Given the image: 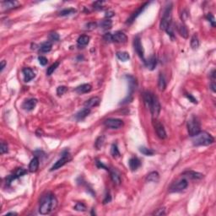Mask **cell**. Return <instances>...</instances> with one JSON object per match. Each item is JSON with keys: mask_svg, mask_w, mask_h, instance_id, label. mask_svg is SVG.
<instances>
[{"mask_svg": "<svg viewBox=\"0 0 216 216\" xmlns=\"http://www.w3.org/2000/svg\"><path fill=\"white\" fill-rule=\"evenodd\" d=\"M139 151L142 153L143 154L147 155V156H152L153 154H154V151L153 150L146 148V147H140L139 148Z\"/></svg>", "mask_w": 216, "mask_h": 216, "instance_id": "30", "label": "cell"}, {"mask_svg": "<svg viewBox=\"0 0 216 216\" xmlns=\"http://www.w3.org/2000/svg\"><path fill=\"white\" fill-rule=\"evenodd\" d=\"M153 95L152 93H150V91H145L143 95V99H144V102L145 106L147 108H150V105L152 103V100H153Z\"/></svg>", "mask_w": 216, "mask_h": 216, "instance_id": "17", "label": "cell"}, {"mask_svg": "<svg viewBox=\"0 0 216 216\" xmlns=\"http://www.w3.org/2000/svg\"><path fill=\"white\" fill-rule=\"evenodd\" d=\"M96 166H97V167L100 169H105L106 171H110V169L108 168V167H106V166H105L104 164L102 163V162H101L100 160H96Z\"/></svg>", "mask_w": 216, "mask_h": 216, "instance_id": "45", "label": "cell"}, {"mask_svg": "<svg viewBox=\"0 0 216 216\" xmlns=\"http://www.w3.org/2000/svg\"><path fill=\"white\" fill-rule=\"evenodd\" d=\"M76 13V10L74 8H66V9H64L62 11H60L59 13V15L60 16H67V15H73Z\"/></svg>", "mask_w": 216, "mask_h": 216, "instance_id": "34", "label": "cell"}, {"mask_svg": "<svg viewBox=\"0 0 216 216\" xmlns=\"http://www.w3.org/2000/svg\"><path fill=\"white\" fill-rule=\"evenodd\" d=\"M22 72H23V74H24V80L25 82L31 81L36 76L34 71L32 70L31 69H30V68H24V69L22 70Z\"/></svg>", "mask_w": 216, "mask_h": 216, "instance_id": "14", "label": "cell"}, {"mask_svg": "<svg viewBox=\"0 0 216 216\" xmlns=\"http://www.w3.org/2000/svg\"><path fill=\"white\" fill-rule=\"evenodd\" d=\"M117 57H118V59H120L122 61H127L128 60L129 58H130V56H129V54H128V52H117Z\"/></svg>", "mask_w": 216, "mask_h": 216, "instance_id": "31", "label": "cell"}, {"mask_svg": "<svg viewBox=\"0 0 216 216\" xmlns=\"http://www.w3.org/2000/svg\"><path fill=\"white\" fill-rule=\"evenodd\" d=\"M38 61H39V63H40L41 65H42V66H45V65H47L48 64V58L46 57H43V56H40L38 57Z\"/></svg>", "mask_w": 216, "mask_h": 216, "instance_id": "44", "label": "cell"}, {"mask_svg": "<svg viewBox=\"0 0 216 216\" xmlns=\"http://www.w3.org/2000/svg\"><path fill=\"white\" fill-rule=\"evenodd\" d=\"M57 205V200L56 197L52 193H48L41 198L39 212L41 215H48L56 208Z\"/></svg>", "mask_w": 216, "mask_h": 216, "instance_id": "1", "label": "cell"}, {"mask_svg": "<svg viewBox=\"0 0 216 216\" xmlns=\"http://www.w3.org/2000/svg\"><path fill=\"white\" fill-rule=\"evenodd\" d=\"M188 186V182L186 179H182L171 187V192H181L186 189Z\"/></svg>", "mask_w": 216, "mask_h": 216, "instance_id": "9", "label": "cell"}, {"mask_svg": "<svg viewBox=\"0 0 216 216\" xmlns=\"http://www.w3.org/2000/svg\"><path fill=\"white\" fill-rule=\"evenodd\" d=\"M67 90H68V88L66 86H59V87H57V94L58 96H62V95H64Z\"/></svg>", "mask_w": 216, "mask_h": 216, "instance_id": "42", "label": "cell"}, {"mask_svg": "<svg viewBox=\"0 0 216 216\" xmlns=\"http://www.w3.org/2000/svg\"><path fill=\"white\" fill-rule=\"evenodd\" d=\"M215 138L207 132H199L198 134L192 137V144L195 146H207L213 144Z\"/></svg>", "mask_w": 216, "mask_h": 216, "instance_id": "2", "label": "cell"}, {"mask_svg": "<svg viewBox=\"0 0 216 216\" xmlns=\"http://www.w3.org/2000/svg\"><path fill=\"white\" fill-rule=\"evenodd\" d=\"M59 66V63L58 62H56V63H54L53 64H52L49 68L48 69V70H47V74L48 75H51V74H52V73H54V71L57 69V68Z\"/></svg>", "mask_w": 216, "mask_h": 216, "instance_id": "36", "label": "cell"}, {"mask_svg": "<svg viewBox=\"0 0 216 216\" xmlns=\"http://www.w3.org/2000/svg\"><path fill=\"white\" fill-rule=\"evenodd\" d=\"M158 87L160 91L165 90V89L166 87V82L165 80V77L162 73H160L159 75V79H158Z\"/></svg>", "mask_w": 216, "mask_h": 216, "instance_id": "27", "label": "cell"}, {"mask_svg": "<svg viewBox=\"0 0 216 216\" xmlns=\"http://www.w3.org/2000/svg\"><path fill=\"white\" fill-rule=\"evenodd\" d=\"M211 77H212V79L215 80V70H213L212 73H211Z\"/></svg>", "mask_w": 216, "mask_h": 216, "instance_id": "55", "label": "cell"}, {"mask_svg": "<svg viewBox=\"0 0 216 216\" xmlns=\"http://www.w3.org/2000/svg\"><path fill=\"white\" fill-rule=\"evenodd\" d=\"M111 154H112V157H114V158L120 157V152H119V150H118L117 144H112V149H111Z\"/></svg>", "mask_w": 216, "mask_h": 216, "instance_id": "32", "label": "cell"}, {"mask_svg": "<svg viewBox=\"0 0 216 216\" xmlns=\"http://www.w3.org/2000/svg\"><path fill=\"white\" fill-rule=\"evenodd\" d=\"M186 96H187V98L190 101H192V103H194V104H197L198 103V101L193 97V96H192V95H190V94H187L186 95Z\"/></svg>", "mask_w": 216, "mask_h": 216, "instance_id": "49", "label": "cell"}, {"mask_svg": "<svg viewBox=\"0 0 216 216\" xmlns=\"http://www.w3.org/2000/svg\"><path fill=\"white\" fill-rule=\"evenodd\" d=\"M17 3H18L17 2H14V1H7V2H3V6L5 8L8 9V8H14Z\"/></svg>", "mask_w": 216, "mask_h": 216, "instance_id": "37", "label": "cell"}, {"mask_svg": "<svg viewBox=\"0 0 216 216\" xmlns=\"http://www.w3.org/2000/svg\"><path fill=\"white\" fill-rule=\"evenodd\" d=\"M17 214L16 213H14V212H10V213H7L5 215H16Z\"/></svg>", "mask_w": 216, "mask_h": 216, "instance_id": "56", "label": "cell"}, {"mask_svg": "<svg viewBox=\"0 0 216 216\" xmlns=\"http://www.w3.org/2000/svg\"><path fill=\"white\" fill-rule=\"evenodd\" d=\"M89 41V37L86 35L80 36V37L78 38V40H77V42H78L79 46H80V47H84V46L88 45Z\"/></svg>", "mask_w": 216, "mask_h": 216, "instance_id": "26", "label": "cell"}, {"mask_svg": "<svg viewBox=\"0 0 216 216\" xmlns=\"http://www.w3.org/2000/svg\"><path fill=\"white\" fill-rule=\"evenodd\" d=\"M39 168V159L37 157H34L30 162L29 165V171L31 172H36Z\"/></svg>", "mask_w": 216, "mask_h": 216, "instance_id": "22", "label": "cell"}, {"mask_svg": "<svg viewBox=\"0 0 216 216\" xmlns=\"http://www.w3.org/2000/svg\"><path fill=\"white\" fill-rule=\"evenodd\" d=\"M177 31L178 33L184 38H187L188 36V31L187 26L183 24H177Z\"/></svg>", "mask_w": 216, "mask_h": 216, "instance_id": "24", "label": "cell"}, {"mask_svg": "<svg viewBox=\"0 0 216 216\" xmlns=\"http://www.w3.org/2000/svg\"><path fill=\"white\" fill-rule=\"evenodd\" d=\"M104 3V2H101V1H98L93 3V6L95 8H101L102 7V4Z\"/></svg>", "mask_w": 216, "mask_h": 216, "instance_id": "50", "label": "cell"}, {"mask_svg": "<svg viewBox=\"0 0 216 216\" xmlns=\"http://www.w3.org/2000/svg\"><path fill=\"white\" fill-rule=\"evenodd\" d=\"M183 176H187V177H189L191 179H196V180H199V179H202L203 177V175L201 174L199 172H196V171H185L183 173Z\"/></svg>", "mask_w": 216, "mask_h": 216, "instance_id": "20", "label": "cell"}, {"mask_svg": "<svg viewBox=\"0 0 216 216\" xmlns=\"http://www.w3.org/2000/svg\"><path fill=\"white\" fill-rule=\"evenodd\" d=\"M104 40L107 42H113V35L111 33H106L104 35Z\"/></svg>", "mask_w": 216, "mask_h": 216, "instance_id": "43", "label": "cell"}, {"mask_svg": "<svg viewBox=\"0 0 216 216\" xmlns=\"http://www.w3.org/2000/svg\"><path fill=\"white\" fill-rule=\"evenodd\" d=\"M154 215H166L165 208H159V209H157V210L154 213Z\"/></svg>", "mask_w": 216, "mask_h": 216, "instance_id": "46", "label": "cell"}, {"mask_svg": "<svg viewBox=\"0 0 216 216\" xmlns=\"http://www.w3.org/2000/svg\"><path fill=\"white\" fill-rule=\"evenodd\" d=\"M113 15H114L113 12H107V13H106V17H108V18H110V17H112Z\"/></svg>", "mask_w": 216, "mask_h": 216, "instance_id": "54", "label": "cell"}, {"mask_svg": "<svg viewBox=\"0 0 216 216\" xmlns=\"http://www.w3.org/2000/svg\"><path fill=\"white\" fill-rule=\"evenodd\" d=\"M134 50L137 52V54L138 57L143 60V62H145V58H144V52L143 46L141 44V41L139 36H136L134 40Z\"/></svg>", "mask_w": 216, "mask_h": 216, "instance_id": "7", "label": "cell"}, {"mask_svg": "<svg viewBox=\"0 0 216 216\" xmlns=\"http://www.w3.org/2000/svg\"><path fill=\"white\" fill-rule=\"evenodd\" d=\"M150 110L151 112L153 117L154 118H157L160 112V104L158 98L154 96V95L153 96L152 103H151L150 106Z\"/></svg>", "mask_w": 216, "mask_h": 216, "instance_id": "5", "label": "cell"}, {"mask_svg": "<svg viewBox=\"0 0 216 216\" xmlns=\"http://www.w3.org/2000/svg\"><path fill=\"white\" fill-rule=\"evenodd\" d=\"M70 160H71V158H70L69 153H65V154H63V156L61 157V159H59L57 162H55V164L52 166V168H51L50 171H56L57 169L61 168L62 166H64V165H65L67 162H69Z\"/></svg>", "mask_w": 216, "mask_h": 216, "instance_id": "8", "label": "cell"}, {"mask_svg": "<svg viewBox=\"0 0 216 216\" xmlns=\"http://www.w3.org/2000/svg\"><path fill=\"white\" fill-rule=\"evenodd\" d=\"M207 19L208 20V21L211 23L212 24V26H215V17L212 15L211 14H208V15H207Z\"/></svg>", "mask_w": 216, "mask_h": 216, "instance_id": "48", "label": "cell"}, {"mask_svg": "<svg viewBox=\"0 0 216 216\" xmlns=\"http://www.w3.org/2000/svg\"><path fill=\"white\" fill-rule=\"evenodd\" d=\"M210 86H211V89H212V90H213L214 92H215V91H216L215 83V82H212V83H211V85H210Z\"/></svg>", "mask_w": 216, "mask_h": 216, "instance_id": "53", "label": "cell"}, {"mask_svg": "<svg viewBox=\"0 0 216 216\" xmlns=\"http://www.w3.org/2000/svg\"><path fill=\"white\" fill-rule=\"evenodd\" d=\"M49 40L51 41H57L59 40V36L57 32H51L49 34Z\"/></svg>", "mask_w": 216, "mask_h": 216, "instance_id": "40", "label": "cell"}, {"mask_svg": "<svg viewBox=\"0 0 216 216\" xmlns=\"http://www.w3.org/2000/svg\"><path fill=\"white\" fill-rule=\"evenodd\" d=\"M128 41L127 36L122 31H117L113 35V41L117 43H126Z\"/></svg>", "mask_w": 216, "mask_h": 216, "instance_id": "13", "label": "cell"}, {"mask_svg": "<svg viewBox=\"0 0 216 216\" xmlns=\"http://www.w3.org/2000/svg\"><path fill=\"white\" fill-rule=\"evenodd\" d=\"M149 5V3H145L144 5H142L141 7L139 8H138L135 12H134L133 14H132V15L129 17V19H128V21H127V24H132L134 20H135V19H136L138 16H139L140 14H142V12L144 11L145 8H146V6H148Z\"/></svg>", "mask_w": 216, "mask_h": 216, "instance_id": "11", "label": "cell"}, {"mask_svg": "<svg viewBox=\"0 0 216 216\" xmlns=\"http://www.w3.org/2000/svg\"><path fill=\"white\" fill-rule=\"evenodd\" d=\"M89 113H90V109L85 107V108L80 110L79 112H77L76 115H75V117H76V119L78 121L83 120V119H85L88 116Z\"/></svg>", "mask_w": 216, "mask_h": 216, "instance_id": "19", "label": "cell"}, {"mask_svg": "<svg viewBox=\"0 0 216 216\" xmlns=\"http://www.w3.org/2000/svg\"><path fill=\"white\" fill-rule=\"evenodd\" d=\"M171 13H172V7H171V5L167 6L166 8L165 9V11H164V14H163V16L161 18V20H160V30L166 31L169 26L171 25V17H172Z\"/></svg>", "mask_w": 216, "mask_h": 216, "instance_id": "4", "label": "cell"}, {"mask_svg": "<svg viewBox=\"0 0 216 216\" xmlns=\"http://www.w3.org/2000/svg\"><path fill=\"white\" fill-rule=\"evenodd\" d=\"M26 173H27V171L24 170V168H18L15 171V176H16V178H19L20 176L25 175Z\"/></svg>", "mask_w": 216, "mask_h": 216, "instance_id": "38", "label": "cell"}, {"mask_svg": "<svg viewBox=\"0 0 216 216\" xmlns=\"http://www.w3.org/2000/svg\"><path fill=\"white\" fill-rule=\"evenodd\" d=\"M187 131L191 137L195 136L201 131L200 122L196 117L192 116L187 121Z\"/></svg>", "mask_w": 216, "mask_h": 216, "instance_id": "3", "label": "cell"}, {"mask_svg": "<svg viewBox=\"0 0 216 216\" xmlns=\"http://www.w3.org/2000/svg\"><path fill=\"white\" fill-rule=\"evenodd\" d=\"M101 28H102L103 30H108V29H111L112 26V20H110L109 19L108 20H102L100 24Z\"/></svg>", "mask_w": 216, "mask_h": 216, "instance_id": "29", "label": "cell"}, {"mask_svg": "<svg viewBox=\"0 0 216 216\" xmlns=\"http://www.w3.org/2000/svg\"><path fill=\"white\" fill-rule=\"evenodd\" d=\"M199 38L196 35H193L191 39V47H192V49H196V48H199Z\"/></svg>", "mask_w": 216, "mask_h": 216, "instance_id": "35", "label": "cell"}, {"mask_svg": "<svg viewBox=\"0 0 216 216\" xmlns=\"http://www.w3.org/2000/svg\"><path fill=\"white\" fill-rule=\"evenodd\" d=\"M100 101H101V99L97 96L95 97H92L90 99H89L88 101L85 103V106L86 108H91V107H95L97 106L98 105L100 104Z\"/></svg>", "mask_w": 216, "mask_h": 216, "instance_id": "15", "label": "cell"}, {"mask_svg": "<svg viewBox=\"0 0 216 216\" xmlns=\"http://www.w3.org/2000/svg\"><path fill=\"white\" fill-rule=\"evenodd\" d=\"M105 142V137L104 136H100L97 138L96 143H95V146L97 150H101V148L103 146Z\"/></svg>", "mask_w": 216, "mask_h": 216, "instance_id": "33", "label": "cell"}, {"mask_svg": "<svg viewBox=\"0 0 216 216\" xmlns=\"http://www.w3.org/2000/svg\"><path fill=\"white\" fill-rule=\"evenodd\" d=\"M144 64L146 65L147 69H150V70H154V68L156 67L157 65V59H156V57L152 56L150 57L148 60H145Z\"/></svg>", "mask_w": 216, "mask_h": 216, "instance_id": "16", "label": "cell"}, {"mask_svg": "<svg viewBox=\"0 0 216 216\" xmlns=\"http://www.w3.org/2000/svg\"><path fill=\"white\" fill-rule=\"evenodd\" d=\"M52 48V44L51 41H46L44 43H42L40 47V52H49Z\"/></svg>", "mask_w": 216, "mask_h": 216, "instance_id": "25", "label": "cell"}, {"mask_svg": "<svg viewBox=\"0 0 216 216\" xmlns=\"http://www.w3.org/2000/svg\"><path fill=\"white\" fill-rule=\"evenodd\" d=\"M160 179V175L157 171H152L146 176V182H157Z\"/></svg>", "mask_w": 216, "mask_h": 216, "instance_id": "23", "label": "cell"}, {"mask_svg": "<svg viewBox=\"0 0 216 216\" xmlns=\"http://www.w3.org/2000/svg\"><path fill=\"white\" fill-rule=\"evenodd\" d=\"M36 104H37L36 99H33V98L29 99V100H26L22 104V108L25 111H32L36 107Z\"/></svg>", "mask_w": 216, "mask_h": 216, "instance_id": "12", "label": "cell"}, {"mask_svg": "<svg viewBox=\"0 0 216 216\" xmlns=\"http://www.w3.org/2000/svg\"><path fill=\"white\" fill-rule=\"evenodd\" d=\"M112 200V197H111V194L108 192L107 194H106V198H105L104 201H103V203L106 204V203H109V202H111Z\"/></svg>", "mask_w": 216, "mask_h": 216, "instance_id": "51", "label": "cell"}, {"mask_svg": "<svg viewBox=\"0 0 216 216\" xmlns=\"http://www.w3.org/2000/svg\"><path fill=\"white\" fill-rule=\"evenodd\" d=\"M128 164H129V167L132 171H136L137 169L140 166L141 162L137 157H132L128 161Z\"/></svg>", "mask_w": 216, "mask_h": 216, "instance_id": "21", "label": "cell"}, {"mask_svg": "<svg viewBox=\"0 0 216 216\" xmlns=\"http://www.w3.org/2000/svg\"><path fill=\"white\" fill-rule=\"evenodd\" d=\"M91 89H92V86L89 84H84V85H81L75 89V91L79 94H85V93L89 92L91 90Z\"/></svg>", "mask_w": 216, "mask_h": 216, "instance_id": "18", "label": "cell"}, {"mask_svg": "<svg viewBox=\"0 0 216 216\" xmlns=\"http://www.w3.org/2000/svg\"><path fill=\"white\" fill-rule=\"evenodd\" d=\"M105 126L112 129H118L123 126V122L117 118H107L104 121Z\"/></svg>", "mask_w": 216, "mask_h": 216, "instance_id": "6", "label": "cell"}, {"mask_svg": "<svg viewBox=\"0 0 216 216\" xmlns=\"http://www.w3.org/2000/svg\"><path fill=\"white\" fill-rule=\"evenodd\" d=\"M154 128H155V131H156V134H157L158 137L161 139L166 138V132L164 128V126L158 121H154Z\"/></svg>", "mask_w": 216, "mask_h": 216, "instance_id": "10", "label": "cell"}, {"mask_svg": "<svg viewBox=\"0 0 216 216\" xmlns=\"http://www.w3.org/2000/svg\"><path fill=\"white\" fill-rule=\"evenodd\" d=\"M85 27H86V30H89V31H91V30H94L95 28L96 27V23H94V22H90V23H88V24L85 25Z\"/></svg>", "mask_w": 216, "mask_h": 216, "instance_id": "47", "label": "cell"}, {"mask_svg": "<svg viewBox=\"0 0 216 216\" xmlns=\"http://www.w3.org/2000/svg\"><path fill=\"white\" fill-rule=\"evenodd\" d=\"M74 209L76 211H80V212H84L86 210V206L83 203H77L76 205L74 206Z\"/></svg>", "mask_w": 216, "mask_h": 216, "instance_id": "39", "label": "cell"}, {"mask_svg": "<svg viewBox=\"0 0 216 216\" xmlns=\"http://www.w3.org/2000/svg\"><path fill=\"white\" fill-rule=\"evenodd\" d=\"M7 152H8V145H7V144H5L4 142H2L1 145H0V153L2 154H3Z\"/></svg>", "mask_w": 216, "mask_h": 216, "instance_id": "41", "label": "cell"}, {"mask_svg": "<svg viewBox=\"0 0 216 216\" xmlns=\"http://www.w3.org/2000/svg\"><path fill=\"white\" fill-rule=\"evenodd\" d=\"M5 66H6V62L3 60V61H2L1 64H0V71H1V72H3V69L5 68Z\"/></svg>", "mask_w": 216, "mask_h": 216, "instance_id": "52", "label": "cell"}, {"mask_svg": "<svg viewBox=\"0 0 216 216\" xmlns=\"http://www.w3.org/2000/svg\"><path fill=\"white\" fill-rule=\"evenodd\" d=\"M110 171V174H111V178H112V181L114 182V184L119 185L121 183V178L120 176L117 173V171Z\"/></svg>", "mask_w": 216, "mask_h": 216, "instance_id": "28", "label": "cell"}]
</instances>
